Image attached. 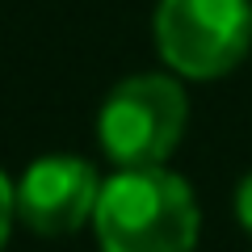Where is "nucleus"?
<instances>
[{
	"instance_id": "1",
	"label": "nucleus",
	"mask_w": 252,
	"mask_h": 252,
	"mask_svg": "<svg viewBox=\"0 0 252 252\" xmlns=\"http://www.w3.org/2000/svg\"><path fill=\"white\" fill-rule=\"evenodd\" d=\"M198 198L168 168H118L101 181L93 231L101 252H193Z\"/></svg>"
},
{
	"instance_id": "2",
	"label": "nucleus",
	"mask_w": 252,
	"mask_h": 252,
	"mask_svg": "<svg viewBox=\"0 0 252 252\" xmlns=\"http://www.w3.org/2000/svg\"><path fill=\"white\" fill-rule=\"evenodd\" d=\"M189 122V101L177 76L139 72L109 89L97 114V143L118 168H164Z\"/></svg>"
},
{
	"instance_id": "3",
	"label": "nucleus",
	"mask_w": 252,
	"mask_h": 252,
	"mask_svg": "<svg viewBox=\"0 0 252 252\" xmlns=\"http://www.w3.org/2000/svg\"><path fill=\"white\" fill-rule=\"evenodd\" d=\"M248 46V0H160V9H156V51L172 76L219 80L244 63Z\"/></svg>"
},
{
	"instance_id": "4",
	"label": "nucleus",
	"mask_w": 252,
	"mask_h": 252,
	"mask_svg": "<svg viewBox=\"0 0 252 252\" xmlns=\"http://www.w3.org/2000/svg\"><path fill=\"white\" fill-rule=\"evenodd\" d=\"M17 219L38 235H72L93 223L101 177L80 156H42L13 185Z\"/></svg>"
},
{
	"instance_id": "5",
	"label": "nucleus",
	"mask_w": 252,
	"mask_h": 252,
	"mask_svg": "<svg viewBox=\"0 0 252 252\" xmlns=\"http://www.w3.org/2000/svg\"><path fill=\"white\" fill-rule=\"evenodd\" d=\"M13 219H17V198H13V185H9V177L0 172V248L9 244Z\"/></svg>"
},
{
	"instance_id": "6",
	"label": "nucleus",
	"mask_w": 252,
	"mask_h": 252,
	"mask_svg": "<svg viewBox=\"0 0 252 252\" xmlns=\"http://www.w3.org/2000/svg\"><path fill=\"white\" fill-rule=\"evenodd\" d=\"M235 223L252 235V172L235 185Z\"/></svg>"
}]
</instances>
